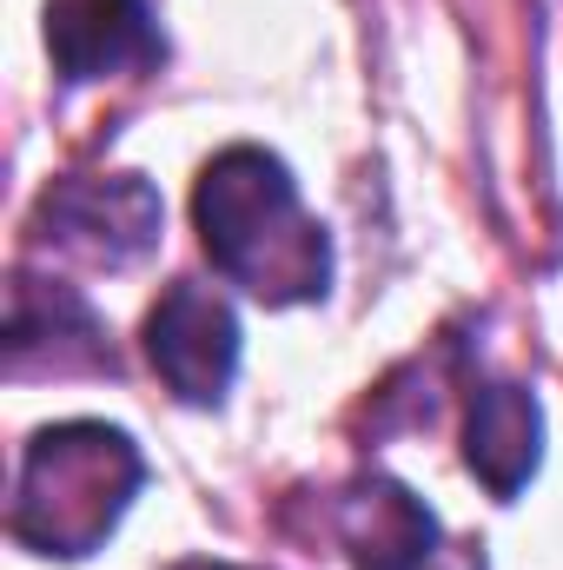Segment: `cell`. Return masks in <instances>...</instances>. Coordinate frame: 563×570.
<instances>
[{"label": "cell", "instance_id": "cell-1", "mask_svg": "<svg viewBox=\"0 0 563 570\" xmlns=\"http://www.w3.org/2000/svg\"><path fill=\"white\" fill-rule=\"evenodd\" d=\"M192 219L213 266L266 305H305L332 285V239L266 146H226L199 173Z\"/></svg>", "mask_w": 563, "mask_h": 570}, {"label": "cell", "instance_id": "cell-2", "mask_svg": "<svg viewBox=\"0 0 563 570\" xmlns=\"http://www.w3.org/2000/svg\"><path fill=\"white\" fill-rule=\"evenodd\" d=\"M140 478L146 458L127 431L100 425V419L47 425L33 431V444L20 458V491H13L7 531L40 558H87L113 538Z\"/></svg>", "mask_w": 563, "mask_h": 570}, {"label": "cell", "instance_id": "cell-3", "mask_svg": "<svg viewBox=\"0 0 563 570\" xmlns=\"http://www.w3.org/2000/svg\"><path fill=\"white\" fill-rule=\"evenodd\" d=\"M159 193L140 173H87V179H53L40 199V239L87 259V266H140L159 246Z\"/></svg>", "mask_w": 563, "mask_h": 570}, {"label": "cell", "instance_id": "cell-4", "mask_svg": "<svg viewBox=\"0 0 563 570\" xmlns=\"http://www.w3.org/2000/svg\"><path fill=\"white\" fill-rule=\"evenodd\" d=\"M146 358L186 405H219L239 372V318L233 305L199 279H179L159 292L146 318Z\"/></svg>", "mask_w": 563, "mask_h": 570}, {"label": "cell", "instance_id": "cell-5", "mask_svg": "<svg viewBox=\"0 0 563 570\" xmlns=\"http://www.w3.org/2000/svg\"><path fill=\"white\" fill-rule=\"evenodd\" d=\"M47 53L67 80H113L159 67L166 40L146 0H47Z\"/></svg>", "mask_w": 563, "mask_h": 570}, {"label": "cell", "instance_id": "cell-6", "mask_svg": "<svg viewBox=\"0 0 563 570\" xmlns=\"http://www.w3.org/2000/svg\"><path fill=\"white\" fill-rule=\"evenodd\" d=\"M47 352V372H113L107 332L93 318V305L67 285L13 279V305H7V372L27 379L33 358Z\"/></svg>", "mask_w": 563, "mask_h": 570}, {"label": "cell", "instance_id": "cell-7", "mask_svg": "<svg viewBox=\"0 0 563 570\" xmlns=\"http://www.w3.org/2000/svg\"><path fill=\"white\" fill-rule=\"evenodd\" d=\"M338 538L352 551V570H431L444 551L437 518L398 478H358L338 498Z\"/></svg>", "mask_w": 563, "mask_h": 570}, {"label": "cell", "instance_id": "cell-8", "mask_svg": "<svg viewBox=\"0 0 563 570\" xmlns=\"http://www.w3.org/2000/svg\"><path fill=\"white\" fill-rule=\"evenodd\" d=\"M544 458V412L524 385L511 379H491L471 392V412H464V464L497 491V498H517L531 484Z\"/></svg>", "mask_w": 563, "mask_h": 570}, {"label": "cell", "instance_id": "cell-9", "mask_svg": "<svg viewBox=\"0 0 563 570\" xmlns=\"http://www.w3.org/2000/svg\"><path fill=\"white\" fill-rule=\"evenodd\" d=\"M431 570H484V558H477L471 544H444V551H437V564H431Z\"/></svg>", "mask_w": 563, "mask_h": 570}, {"label": "cell", "instance_id": "cell-10", "mask_svg": "<svg viewBox=\"0 0 563 570\" xmlns=\"http://www.w3.org/2000/svg\"><path fill=\"white\" fill-rule=\"evenodd\" d=\"M172 570H239V564H206V558H186V564H172Z\"/></svg>", "mask_w": 563, "mask_h": 570}]
</instances>
